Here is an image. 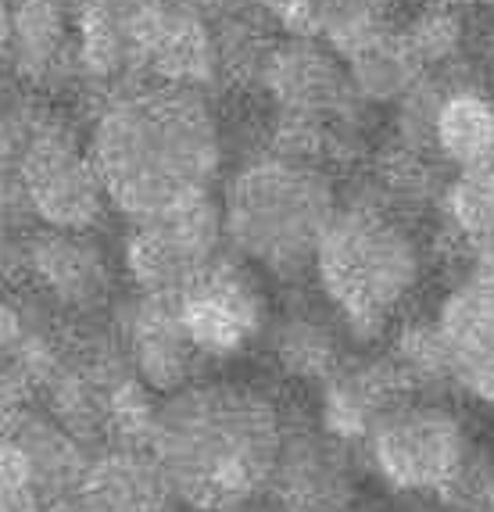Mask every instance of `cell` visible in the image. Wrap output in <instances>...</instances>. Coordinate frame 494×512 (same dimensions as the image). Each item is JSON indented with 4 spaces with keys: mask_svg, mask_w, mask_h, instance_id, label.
<instances>
[{
    "mask_svg": "<svg viewBox=\"0 0 494 512\" xmlns=\"http://www.w3.org/2000/svg\"><path fill=\"white\" fill-rule=\"evenodd\" d=\"M90 154L111 208L147 222L212 197L219 129L201 86L126 79L104 90Z\"/></svg>",
    "mask_w": 494,
    "mask_h": 512,
    "instance_id": "1",
    "label": "cell"
},
{
    "mask_svg": "<svg viewBox=\"0 0 494 512\" xmlns=\"http://www.w3.org/2000/svg\"><path fill=\"white\" fill-rule=\"evenodd\" d=\"M287 419L244 384H187L158 402L147 452L197 512H240L265 495Z\"/></svg>",
    "mask_w": 494,
    "mask_h": 512,
    "instance_id": "2",
    "label": "cell"
},
{
    "mask_svg": "<svg viewBox=\"0 0 494 512\" xmlns=\"http://www.w3.org/2000/svg\"><path fill=\"white\" fill-rule=\"evenodd\" d=\"M337 205L326 176L301 154H269L244 165L222 197L226 240L247 262L276 276L316 265Z\"/></svg>",
    "mask_w": 494,
    "mask_h": 512,
    "instance_id": "3",
    "label": "cell"
},
{
    "mask_svg": "<svg viewBox=\"0 0 494 512\" xmlns=\"http://www.w3.org/2000/svg\"><path fill=\"white\" fill-rule=\"evenodd\" d=\"M326 298L355 330H376L398 312L419 276L416 244L380 208H337L316 251Z\"/></svg>",
    "mask_w": 494,
    "mask_h": 512,
    "instance_id": "4",
    "label": "cell"
},
{
    "mask_svg": "<svg viewBox=\"0 0 494 512\" xmlns=\"http://www.w3.org/2000/svg\"><path fill=\"white\" fill-rule=\"evenodd\" d=\"M373 470L398 491L441 495L466 480V434L444 405L398 398L366 430Z\"/></svg>",
    "mask_w": 494,
    "mask_h": 512,
    "instance_id": "5",
    "label": "cell"
},
{
    "mask_svg": "<svg viewBox=\"0 0 494 512\" xmlns=\"http://www.w3.org/2000/svg\"><path fill=\"white\" fill-rule=\"evenodd\" d=\"M29 212L47 230H97L111 208L90 144L58 119H43L22 165Z\"/></svg>",
    "mask_w": 494,
    "mask_h": 512,
    "instance_id": "6",
    "label": "cell"
},
{
    "mask_svg": "<svg viewBox=\"0 0 494 512\" xmlns=\"http://www.w3.org/2000/svg\"><path fill=\"white\" fill-rule=\"evenodd\" d=\"M222 244V205L205 197L162 219L133 222V233L126 237V276L133 291L176 298L226 255Z\"/></svg>",
    "mask_w": 494,
    "mask_h": 512,
    "instance_id": "7",
    "label": "cell"
},
{
    "mask_svg": "<svg viewBox=\"0 0 494 512\" xmlns=\"http://www.w3.org/2000/svg\"><path fill=\"white\" fill-rule=\"evenodd\" d=\"M22 265L36 298H43L58 316L90 319L108 316L115 294V265L94 230H47L22 244Z\"/></svg>",
    "mask_w": 494,
    "mask_h": 512,
    "instance_id": "8",
    "label": "cell"
},
{
    "mask_svg": "<svg viewBox=\"0 0 494 512\" xmlns=\"http://www.w3.org/2000/svg\"><path fill=\"white\" fill-rule=\"evenodd\" d=\"M265 498L276 512H351L355 462L348 441L323 423H287Z\"/></svg>",
    "mask_w": 494,
    "mask_h": 512,
    "instance_id": "9",
    "label": "cell"
},
{
    "mask_svg": "<svg viewBox=\"0 0 494 512\" xmlns=\"http://www.w3.org/2000/svg\"><path fill=\"white\" fill-rule=\"evenodd\" d=\"M179 319L194 348L208 359H230L255 341L265 319L258 280L233 255H222L212 269L176 294Z\"/></svg>",
    "mask_w": 494,
    "mask_h": 512,
    "instance_id": "10",
    "label": "cell"
},
{
    "mask_svg": "<svg viewBox=\"0 0 494 512\" xmlns=\"http://www.w3.org/2000/svg\"><path fill=\"white\" fill-rule=\"evenodd\" d=\"M111 323L119 330L133 373L154 394H172L194 384L205 355L194 348L187 326L179 319V305L169 294L133 291L111 308Z\"/></svg>",
    "mask_w": 494,
    "mask_h": 512,
    "instance_id": "11",
    "label": "cell"
},
{
    "mask_svg": "<svg viewBox=\"0 0 494 512\" xmlns=\"http://www.w3.org/2000/svg\"><path fill=\"white\" fill-rule=\"evenodd\" d=\"M441 376L494 402V265H477L430 326Z\"/></svg>",
    "mask_w": 494,
    "mask_h": 512,
    "instance_id": "12",
    "label": "cell"
},
{
    "mask_svg": "<svg viewBox=\"0 0 494 512\" xmlns=\"http://www.w3.org/2000/svg\"><path fill=\"white\" fill-rule=\"evenodd\" d=\"M0 437L11 444L18 466L26 473L33 495L40 505L54 502L61 495H72L83 484L90 462H94V448H86L72 430H65L47 409H36L26 402L15 416L0 427Z\"/></svg>",
    "mask_w": 494,
    "mask_h": 512,
    "instance_id": "13",
    "label": "cell"
},
{
    "mask_svg": "<svg viewBox=\"0 0 494 512\" xmlns=\"http://www.w3.org/2000/svg\"><path fill=\"white\" fill-rule=\"evenodd\" d=\"M86 512H172L169 473L147 448H101L76 487Z\"/></svg>",
    "mask_w": 494,
    "mask_h": 512,
    "instance_id": "14",
    "label": "cell"
},
{
    "mask_svg": "<svg viewBox=\"0 0 494 512\" xmlns=\"http://www.w3.org/2000/svg\"><path fill=\"white\" fill-rule=\"evenodd\" d=\"M459 169V180L452 183L448 197L455 230L477 255V265H494V133Z\"/></svg>",
    "mask_w": 494,
    "mask_h": 512,
    "instance_id": "15",
    "label": "cell"
},
{
    "mask_svg": "<svg viewBox=\"0 0 494 512\" xmlns=\"http://www.w3.org/2000/svg\"><path fill=\"white\" fill-rule=\"evenodd\" d=\"M273 351L290 376H308V380L333 376L337 362H341L337 337H333V330L323 319H316V312H290L276 326Z\"/></svg>",
    "mask_w": 494,
    "mask_h": 512,
    "instance_id": "16",
    "label": "cell"
},
{
    "mask_svg": "<svg viewBox=\"0 0 494 512\" xmlns=\"http://www.w3.org/2000/svg\"><path fill=\"white\" fill-rule=\"evenodd\" d=\"M491 133H494V111L487 104L473 101V97H455L437 115V140H441V147L459 165L469 162L487 144Z\"/></svg>",
    "mask_w": 494,
    "mask_h": 512,
    "instance_id": "17",
    "label": "cell"
},
{
    "mask_svg": "<svg viewBox=\"0 0 494 512\" xmlns=\"http://www.w3.org/2000/svg\"><path fill=\"white\" fill-rule=\"evenodd\" d=\"M262 4L276 18L290 22V26H305V22L319 18V11H323V0H262Z\"/></svg>",
    "mask_w": 494,
    "mask_h": 512,
    "instance_id": "18",
    "label": "cell"
},
{
    "mask_svg": "<svg viewBox=\"0 0 494 512\" xmlns=\"http://www.w3.org/2000/svg\"><path fill=\"white\" fill-rule=\"evenodd\" d=\"M11 58V0H0V65Z\"/></svg>",
    "mask_w": 494,
    "mask_h": 512,
    "instance_id": "19",
    "label": "cell"
},
{
    "mask_svg": "<svg viewBox=\"0 0 494 512\" xmlns=\"http://www.w3.org/2000/svg\"><path fill=\"white\" fill-rule=\"evenodd\" d=\"M8 319H11V305H4V298H0V341L8 333Z\"/></svg>",
    "mask_w": 494,
    "mask_h": 512,
    "instance_id": "20",
    "label": "cell"
}]
</instances>
